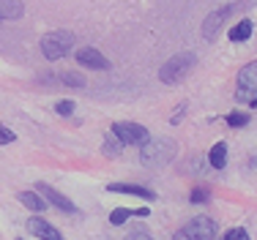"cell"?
Wrapping results in <instances>:
<instances>
[{"instance_id": "cell-1", "label": "cell", "mask_w": 257, "mask_h": 240, "mask_svg": "<svg viewBox=\"0 0 257 240\" xmlns=\"http://www.w3.org/2000/svg\"><path fill=\"white\" fill-rule=\"evenodd\" d=\"M175 156H178V145L170 137L148 139V142L143 145V150H140V161H143L145 167H164V164H170Z\"/></svg>"}, {"instance_id": "cell-2", "label": "cell", "mask_w": 257, "mask_h": 240, "mask_svg": "<svg viewBox=\"0 0 257 240\" xmlns=\"http://www.w3.org/2000/svg\"><path fill=\"white\" fill-rule=\"evenodd\" d=\"M74 33H69V30H52V33H47L44 39H41V52H44L47 60H60L66 58V55L74 52Z\"/></svg>"}, {"instance_id": "cell-3", "label": "cell", "mask_w": 257, "mask_h": 240, "mask_svg": "<svg viewBox=\"0 0 257 240\" xmlns=\"http://www.w3.org/2000/svg\"><path fill=\"white\" fill-rule=\"evenodd\" d=\"M194 66H197V55H194V52H178L175 58H170L167 63L162 66L159 79H162L164 85H175V82H181V79L186 77Z\"/></svg>"}, {"instance_id": "cell-4", "label": "cell", "mask_w": 257, "mask_h": 240, "mask_svg": "<svg viewBox=\"0 0 257 240\" xmlns=\"http://www.w3.org/2000/svg\"><path fill=\"white\" fill-rule=\"evenodd\" d=\"M216 221L208 216H197L192 218L186 226H181L178 232L173 235V240H213L216 237Z\"/></svg>"}, {"instance_id": "cell-5", "label": "cell", "mask_w": 257, "mask_h": 240, "mask_svg": "<svg viewBox=\"0 0 257 240\" xmlns=\"http://www.w3.org/2000/svg\"><path fill=\"white\" fill-rule=\"evenodd\" d=\"M109 134H112V137L118 139L120 145H137V147H143V145L151 139V131H148V128L140 126V123H128V120L112 123Z\"/></svg>"}, {"instance_id": "cell-6", "label": "cell", "mask_w": 257, "mask_h": 240, "mask_svg": "<svg viewBox=\"0 0 257 240\" xmlns=\"http://www.w3.org/2000/svg\"><path fill=\"white\" fill-rule=\"evenodd\" d=\"M235 98H238V101H246V104H254L257 101V60L246 63L241 71H238Z\"/></svg>"}, {"instance_id": "cell-7", "label": "cell", "mask_w": 257, "mask_h": 240, "mask_svg": "<svg viewBox=\"0 0 257 240\" xmlns=\"http://www.w3.org/2000/svg\"><path fill=\"white\" fill-rule=\"evenodd\" d=\"M77 63L85 66V69L109 71V60L104 58L99 49H93V47H79V49H77Z\"/></svg>"}, {"instance_id": "cell-8", "label": "cell", "mask_w": 257, "mask_h": 240, "mask_svg": "<svg viewBox=\"0 0 257 240\" xmlns=\"http://www.w3.org/2000/svg\"><path fill=\"white\" fill-rule=\"evenodd\" d=\"M39 191L47 196V205H55L58 210L69 213V216H74V213H79V210H77V205L69 199V196H66V194H60V191H55L52 186H47V183H39Z\"/></svg>"}, {"instance_id": "cell-9", "label": "cell", "mask_w": 257, "mask_h": 240, "mask_svg": "<svg viewBox=\"0 0 257 240\" xmlns=\"http://www.w3.org/2000/svg\"><path fill=\"white\" fill-rule=\"evenodd\" d=\"M25 226H28V232L33 237H41V240H63V235L55 229V224H50V221H44V218H39V216L25 221Z\"/></svg>"}, {"instance_id": "cell-10", "label": "cell", "mask_w": 257, "mask_h": 240, "mask_svg": "<svg viewBox=\"0 0 257 240\" xmlns=\"http://www.w3.org/2000/svg\"><path fill=\"white\" fill-rule=\"evenodd\" d=\"M232 11H235V6H224V9H219V11H213V14L205 17V22H203V36H205V39H213V36L219 33L222 22L227 20Z\"/></svg>"}, {"instance_id": "cell-11", "label": "cell", "mask_w": 257, "mask_h": 240, "mask_svg": "<svg viewBox=\"0 0 257 240\" xmlns=\"http://www.w3.org/2000/svg\"><path fill=\"white\" fill-rule=\"evenodd\" d=\"M132 216H134V218H148L151 210H148V207H134V210H132V207H115V210L109 213V224H112V226H120V224H126Z\"/></svg>"}, {"instance_id": "cell-12", "label": "cell", "mask_w": 257, "mask_h": 240, "mask_svg": "<svg viewBox=\"0 0 257 240\" xmlns=\"http://www.w3.org/2000/svg\"><path fill=\"white\" fill-rule=\"evenodd\" d=\"M107 191L112 194H132V196H140V199H156V194L145 186H134V183H109Z\"/></svg>"}, {"instance_id": "cell-13", "label": "cell", "mask_w": 257, "mask_h": 240, "mask_svg": "<svg viewBox=\"0 0 257 240\" xmlns=\"http://www.w3.org/2000/svg\"><path fill=\"white\" fill-rule=\"evenodd\" d=\"M25 14L22 0H0V20H20Z\"/></svg>"}, {"instance_id": "cell-14", "label": "cell", "mask_w": 257, "mask_h": 240, "mask_svg": "<svg viewBox=\"0 0 257 240\" xmlns=\"http://www.w3.org/2000/svg\"><path fill=\"white\" fill-rule=\"evenodd\" d=\"M208 164H211L213 169H224L227 167V145L224 142H216L208 150Z\"/></svg>"}, {"instance_id": "cell-15", "label": "cell", "mask_w": 257, "mask_h": 240, "mask_svg": "<svg viewBox=\"0 0 257 240\" xmlns=\"http://www.w3.org/2000/svg\"><path fill=\"white\" fill-rule=\"evenodd\" d=\"M20 202L28 207V210H33V213H44L47 210V199H41L36 191H22L20 194Z\"/></svg>"}, {"instance_id": "cell-16", "label": "cell", "mask_w": 257, "mask_h": 240, "mask_svg": "<svg viewBox=\"0 0 257 240\" xmlns=\"http://www.w3.org/2000/svg\"><path fill=\"white\" fill-rule=\"evenodd\" d=\"M252 33H254V22L241 20L235 28H230V41H246V39H252Z\"/></svg>"}, {"instance_id": "cell-17", "label": "cell", "mask_w": 257, "mask_h": 240, "mask_svg": "<svg viewBox=\"0 0 257 240\" xmlns=\"http://www.w3.org/2000/svg\"><path fill=\"white\" fill-rule=\"evenodd\" d=\"M60 82L69 85V88H85V77H82V74H77V71H66V74H60Z\"/></svg>"}, {"instance_id": "cell-18", "label": "cell", "mask_w": 257, "mask_h": 240, "mask_svg": "<svg viewBox=\"0 0 257 240\" xmlns=\"http://www.w3.org/2000/svg\"><path fill=\"white\" fill-rule=\"evenodd\" d=\"M211 199V191H208L205 186H197V188H192V202L194 205H203V202Z\"/></svg>"}, {"instance_id": "cell-19", "label": "cell", "mask_w": 257, "mask_h": 240, "mask_svg": "<svg viewBox=\"0 0 257 240\" xmlns=\"http://www.w3.org/2000/svg\"><path fill=\"white\" fill-rule=\"evenodd\" d=\"M120 147H123V145H120L118 139L112 137V134H109V137H107V142H104V153H107V156H118V153H120Z\"/></svg>"}, {"instance_id": "cell-20", "label": "cell", "mask_w": 257, "mask_h": 240, "mask_svg": "<svg viewBox=\"0 0 257 240\" xmlns=\"http://www.w3.org/2000/svg\"><path fill=\"white\" fill-rule=\"evenodd\" d=\"M227 123L232 128H241V126H246L249 123V115H243V112H232V115H227Z\"/></svg>"}, {"instance_id": "cell-21", "label": "cell", "mask_w": 257, "mask_h": 240, "mask_svg": "<svg viewBox=\"0 0 257 240\" xmlns=\"http://www.w3.org/2000/svg\"><path fill=\"white\" fill-rule=\"evenodd\" d=\"M55 112L63 115V118H69V115L74 112V101H69V98H66V101H58L55 104Z\"/></svg>"}, {"instance_id": "cell-22", "label": "cell", "mask_w": 257, "mask_h": 240, "mask_svg": "<svg viewBox=\"0 0 257 240\" xmlns=\"http://www.w3.org/2000/svg\"><path fill=\"white\" fill-rule=\"evenodd\" d=\"M222 240H249V232H246V229H241V226H235V229L224 232Z\"/></svg>"}, {"instance_id": "cell-23", "label": "cell", "mask_w": 257, "mask_h": 240, "mask_svg": "<svg viewBox=\"0 0 257 240\" xmlns=\"http://www.w3.org/2000/svg\"><path fill=\"white\" fill-rule=\"evenodd\" d=\"M14 139H17V134L0 123V145H9V142H14Z\"/></svg>"}, {"instance_id": "cell-24", "label": "cell", "mask_w": 257, "mask_h": 240, "mask_svg": "<svg viewBox=\"0 0 257 240\" xmlns=\"http://www.w3.org/2000/svg\"><path fill=\"white\" fill-rule=\"evenodd\" d=\"M183 112H186V104H178V109H175V115L170 118V123H173V126H178V123L183 120Z\"/></svg>"}, {"instance_id": "cell-25", "label": "cell", "mask_w": 257, "mask_h": 240, "mask_svg": "<svg viewBox=\"0 0 257 240\" xmlns=\"http://www.w3.org/2000/svg\"><path fill=\"white\" fill-rule=\"evenodd\" d=\"M126 240H154L148 235V232H143V229H137V232H132V235H128Z\"/></svg>"}, {"instance_id": "cell-26", "label": "cell", "mask_w": 257, "mask_h": 240, "mask_svg": "<svg viewBox=\"0 0 257 240\" xmlns=\"http://www.w3.org/2000/svg\"><path fill=\"white\" fill-rule=\"evenodd\" d=\"M17 240H25V237H17Z\"/></svg>"}]
</instances>
